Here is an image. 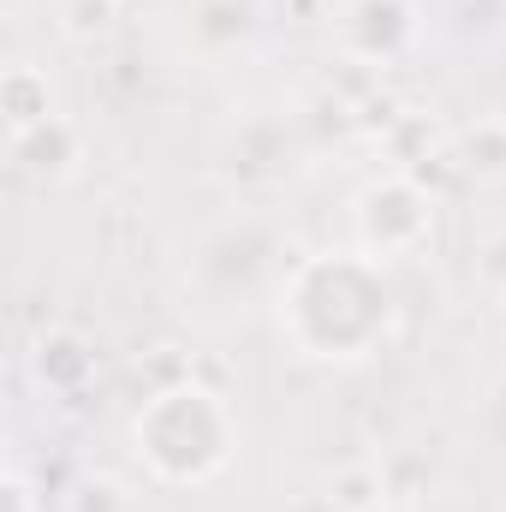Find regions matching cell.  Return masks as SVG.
<instances>
[{"label": "cell", "mask_w": 506, "mask_h": 512, "mask_svg": "<svg viewBox=\"0 0 506 512\" xmlns=\"http://www.w3.org/2000/svg\"><path fill=\"white\" fill-rule=\"evenodd\" d=\"M501 322H506V298H501Z\"/></svg>", "instance_id": "15"}, {"label": "cell", "mask_w": 506, "mask_h": 512, "mask_svg": "<svg viewBox=\"0 0 506 512\" xmlns=\"http://www.w3.org/2000/svg\"><path fill=\"white\" fill-rule=\"evenodd\" d=\"M60 512H137V501H131V489L114 471H84V477L66 483Z\"/></svg>", "instance_id": "11"}, {"label": "cell", "mask_w": 506, "mask_h": 512, "mask_svg": "<svg viewBox=\"0 0 506 512\" xmlns=\"http://www.w3.org/2000/svg\"><path fill=\"white\" fill-rule=\"evenodd\" d=\"M328 501H334V512H381L393 507V483L381 465H346V471H334Z\"/></svg>", "instance_id": "9"}, {"label": "cell", "mask_w": 506, "mask_h": 512, "mask_svg": "<svg viewBox=\"0 0 506 512\" xmlns=\"http://www.w3.org/2000/svg\"><path fill=\"white\" fill-rule=\"evenodd\" d=\"M352 233L358 251H370L376 262L417 256L435 233V191L411 173H381L352 197Z\"/></svg>", "instance_id": "3"}, {"label": "cell", "mask_w": 506, "mask_h": 512, "mask_svg": "<svg viewBox=\"0 0 506 512\" xmlns=\"http://www.w3.org/2000/svg\"><path fill=\"white\" fill-rule=\"evenodd\" d=\"M0 512H42L36 483H30L24 471H6V477H0Z\"/></svg>", "instance_id": "13"}, {"label": "cell", "mask_w": 506, "mask_h": 512, "mask_svg": "<svg viewBox=\"0 0 506 512\" xmlns=\"http://www.w3.org/2000/svg\"><path fill=\"white\" fill-rule=\"evenodd\" d=\"M453 161L477 179H506V126L501 120H477V126L459 131L453 143Z\"/></svg>", "instance_id": "10"}, {"label": "cell", "mask_w": 506, "mask_h": 512, "mask_svg": "<svg viewBox=\"0 0 506 512\" xmlns=\"http://www.w3.org/2000/svg\"><path fill=\"white\" fill-rule=\"evenodd\" d=\"M6 161L36 185H66L84 161V137L66 114H54V120H42L30 131H6Z\"/></svg>", "instance_id": "6"}, {"label": "cell", "mask_w": 506, "mask_h": 512, "mask_svg": "<svg viewBox=\"0 0 506 512\" xmlns=\"http://www.w3.org/2000/svg\"><path fill=\"white\" fill-rule=\"evenodd\" d=\"M54 114H60V102H54L48 72L30 66V60L6 66V78H0V120H6V131H30L42 120H54Z\"/></svg>", "instance_id": "7"}, {"label": "cell", "mask_w": 506, "mask_h": 512, "mask_svg": "<svg viewBox=\"0 0 506 512\" xmlns=\"http://www.w3.org/2000/svg\"><path fill=\"white\" fill-rule=\"evenodd\" d=\"M399 328V292L370 251L304 256L280 286V334L316 364H364Z\"/></svg>", "instance_id": "1"}, {"label": "cell", "mask_w": 506, "mask_h": 512, "mask_svg": "<svg viewBox=\"0 0 506 512\" xmlns=\"http://www.w3.org/2000/svg\"><path fill=\"white\" fill-rule=\"evenodd\" d=\"M239 423L227 399L203 382H167L131 411V453L167 489H203L233 465Z\"/></svg>", "instance_id": "2"}, {"label": "cell", "mask_w": 506, "mask_h": 512, "mask_svg": "<svg viewBox=\"0 0 506 512\" xmlns=\"http://www.w3.org/2000/svg\"><path fill=\"white\" fill-rule=\"evenodd\" d=\"M334 36L358 66H393L417 42V0H346Z\"/></svg>", "instance_id": "4"}, {"label": "cell", "mask_w": 506, "mask_h": 512, "mask_svg": "<svg viewBox=\"0 0 506 512\" xmlns=\"http://www.w3.org/2000/svg\"><path fill=\"white\" fill-rule=\"evenodd\" d=\"M24 370L48 399H78L96 382V346L78 328H42L24 352Z\"/></svg>", "instance_id": "5"}, {"label": "cell", "mask_w": 506, "mask_h": 512, "mask_svg": "<svg viewBox=\"0 0 506 512\" xmlns=\"http://www.w3.org/2000/svg\"><path fill=\"white\" fill-rule=\"evenodd\" d=\"M495 120H501V126H506V102H501V114H495Z\"/></svg>", "instance_id": "14"}, {"label": "cell", "mask_w": 506, "mask_h": 512, "mask_svg": "<svg viewBox=\"0 0 506 512\" xmlns=\"http://www.w3.org/2000/svg\"><path fill=\"white\" fill-rule=\"evenodd\" d=\"M477 280H483L495 298H506V227L477 245Z\"/></svg>", "instance_id": "12"}, {"label": "cell", "mask_w": 506, "mask_h": 512, "mask_svg": "<svg viewBox=\"0 0 506 512\" xmlns=\"http://www.w3.org/2000/svg\"><path fill=\"white\" fill-rule=\"evenodd\" d=\"M60 36L66 42H78V48H96V42H108L114 30H120V18H126V0H60Z\"/></svg>", "instance_id": "8"}]
</instances>
